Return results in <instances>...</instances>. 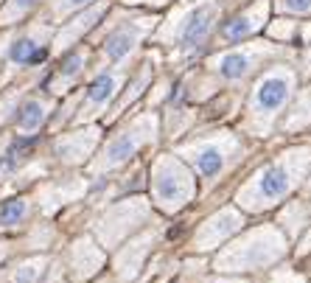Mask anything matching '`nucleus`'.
I'll return each instance as SVG.
<instances>
[{
	"mask_svg": "<svg viewBox=\"0 0 311 283\" xmlns=\"http://www.w3.org/2000/svg\"><path fill=\"white\" fill-rule=\"evenodd\" d=\"M28 216V199H9L0 205V227H17Z\"/></svg>",
	"mask_w": 311,
	"mask_h": 283,
	"instance_id": "nucleus-18",
	"label": "nucleus"
},
{
	"mask_svg": "<svg viewBox=\"0 0 311 283\" xmlns=\"http://www.w3.org/2000/svg\"><path fill=\"white\" fill-rule=\"evenodd\" d=\"M183 151L196 166L202 180H210V182H216L227 169H233L244 157V146L233 132H216V135H207V138H196Z\"/></svg>",
	"mask_w": 311,
	"mask_h": 283,
	"instance_id": "nucleus-6",
	"label": "nucleus"
},
{
	"mask_svg": "<svg viewBox=\"0 0 311 283\" xmlns=\"http://www.w3.org/2000/svg\"><path fill=\"white\" fill-rule=\"evenodd\" d=\"M311 129V82L292 98V109L286 112L283 120V132L294 135V132H305Z\"/></svg>",
	"mask_w": 311,
	"mask_h": 283,
	"instance_id": "nucleus-13",
	"label": "nucleus"
},
{
	"mask_svg": "<svg viewBox=\"0 0 311 283\" xmlns=\"http://www.w3.org/2000/svg\"><path fill=\"white\" fill-rule=\"evenodd\" d=\"M269 17V0H250L244 9H238L236 14L225 17L219 25H216V43L219 45H236L244 43L250 36H255L258 31L266 25Z\"/></svg>",
	"mask_w": 311,
	"mask_h": 283,
	"instance_id": "nucleus-8",
	"label": "nucleus"
},
{
	"mask_svg": "<svg viewBox=\"0 0 311 283\" xmlns=\"http://www.w3.org/2000/svg\"><path fill=\"white\" fill-rule=\"evenodd\" d=\"M118 87H121V70L118 73L107 70V73H101V76H96V82L87 87V104H84V109H81V118H84V115H93L101 107H107V101L118 93Z\"/></svg>",
	"mask_w": 311,
	"mask_h": 283,
	"instance_id": "nucleus-12",
	"label": "nucleus"
},
{
	"mask_svg": "<svg viewBox=\"0 0 311 283\" xmlns=\"http://www.w3.org/2000/svg\"><path fill=\"white\" fill-rule=\"evenodd\" d=\"M269 6H275L278 14H289V17H305V14H311V0H272Z\"/></svg>",
	"mask_w": 311,
	"mask_h": 283,
	"instance_id": "nucleus-21",
	"label": "nucleus"
},
{
	"mask_svg": "<svg viewBox=\"0 0 311 283\" xmlns=\"http://www.w3.org/2000/svg\"><path fill=\"white\" fill-rule=\"evenodd\" d=\"M84 62H87V51H70V54L62 59V65H59V70L54 73V78H48V85H51V82L70 85L73 78L81 76V70H84Z\"/></svg>",
	"mask_w": 311,
	"mask_h": 283,
	"instance_id": "nucleus-14",
	"label": "nucleus"
},
{
	"mask_svg": "<svg viewBox=\"0 0 311 283\" xmlns=\"http://www.w3.org/2000/svg\"><path fill=\"white\" fill-rule=\"evenodd\" d=\"M300 76L294 65L289 62H278V65H266L252 82L250 98H247V129L258 138H266L275 132L281 115L286 112L292 93L297 87Z\"/></svg>",
	"mask_w": 311,
	"mask_h": 283,
	"instance_id": "nucleus-1",
	"label": "nucleus"
},
{
	"mask_svg": "<svg viewBox=\"0 0 311 283\" xmlns=\"http://www.w3.org/2000/svg\"><path fill=\"white\" fill-rule=\"evenodd\" d=\"M152 135H154V118L138 120L132 129L121 132L110 146H107V151H104V160H101V169H112V166L126 163L129 157H135V151L141 149L146 140H152Z\"/></svg>",
	"mask_w": 311,
	"mask_h": 283,
	"instance_id": "nucleus-9",
	"label": "nucleus"
},
{
	"mask_svg": "<svg viewBox=\"0 0 311 283\" xmlns=\"http://www.w3.org/2000/svg\"><path fill=\"white\" fill-rule=\"evenodd\" d=\"M45 112H48L45 101H39V98H28V101H25L23 107H20L17 127L23 129V132H34V129H39V127H42Z\"/></svg>",
	"mask_w": 311,
	"mask_h": 283,
	"instance_id": "nucleus-15",
	"label": "nucleus"
},
{
	"mask_svg": "<svg viewBox=\"0 0 311 283\" xmlns=\"http://www.w3.org/2000/svg\"><path fill=\"white\" fill-rule=\"evenodd\" d=\"M308 163H311V149L286 151L281 160L263 166L247 185H241L236 202L244 208V211H252V213L275 208L283 196H289V193L303 182L305 171H308Z\"/></svg>",
	"mask_w": 311,
	"mask_h": 283,
	"instance_id": "nucleus-2",
	"label": "nucleus"
},
{
	"mask_svg": "<svg viewBox=\"0 0 311 283\" xmlns=\"http://www.w3.org/2000/svg\"><path fill=\"white\" fill-rule=\"evenodd\" d=\"M266 34L272 36L275 43L289 45V43H294V36H297V23H294V20H275L266 28Z\"/></svg>",
	"mask_w": 311,
	"mask_h": 283,
	"instance_id": "nucleus-20",
	"label": "nucleus"
},
{
	"mask_svg": "<svg viewBox=\"0 0 311 283\" xmlns=\"http://www.w3.org/2000/svg\"><path fill=\"white\" fill-rule=\"evenodd\" d=\"M152 23L154 20L141 17V20H129V23H123L121 28H115L110 36H107V43H104V56H107L112 65L123 62L138 45H141V39L146 36V31H149Z\"/></svg>",
	"mask_w": 311,
	"mask_h": 283,
	"instance_id": "nucleus-10",
	"label": "nucleus"
},
{
	"mask_svg": "<svg viewBox=\"0 0 311 283\" xmlns=\"http://www.w3.org/2000/svg\"><path fill=\"white\" fill-rule=\"evenodd\" d=\"M225 0H199L196 6L183 12L171 25V48L180 56H194L207 45L219 25Z\"/></svg>",
	"mask_w": 311,
	"mask_h": 283,
	"instance_id": "nucleus-4",
	"label": "nucleus"
},
{
	"mask_svg": "<svg viewBox=\"0 0 311 283\" xmlns=\"http://www.w3.org/2000/svg\"><path fill=\"white\" fill-rule=\"evenodd\" d=\"M300 45V54H297V70L300 78H311V23H297V36H294Z\"/></svg>",
	"mask_w": 311,
	"mask_h": 283,
	"instance_id": "nucleus-16",
	"label": "nucleus"
},
{
	"mask_svg": "<svg viewBox=\"0 0 311 283\" xmlns=\"http://www.w3.org/2000/svg\"><path fill=\"white\" fill-rule=\"evenodd\" d=\"M283 255V238L275 227H258L241 241H236L230 250L219 255V269L225 272H244L269 266Z\"/></svg>",
	"mask_w": 311,
	"mask_h": 283,
	"instance_id": "nucleus-5",
	"label": "nucleus"
},
{
	"mask_svg": "<svg viewBox=\"0 0 311 283\" xmlns=\"http://www.w3.org/2000/svg\"><path fill=\"white\" fill-rule=\"evenodd\" d=\"M101 14H104V6H96V9H90L87 14L76 17V20H73V25H67V28L59 34V45H67V43H73V39H79L81 31H87L90 25H96L98 20H101Z\"/></svg>",
	"mask_w": 311,
	"mask_h": 283,
	"instance_id": "nucleus-17",
	"label": "nucleus"
},
{
	"mask_svg": "<svg viewBox=\"0 0 311 283\" xmlns=\"http://www.w3.org/2000/svg\"><path fill=\"white\" fill-rule=\"evenodd\" d=\"M37 275H39V264H28V266H23V269H17L14 283H34Z\"/></svg>",
	"mask_w": 311,
	"mask_h": 283,
	"instance_id": "nucleus-24",
	"label": "nucleus"
},
{
	"mask_svg": "<svg viewBox=\"0 0 311 283\" xmlns=\"http://www.w3.org/2000/svg\"><path fill=\"white\" fill-rule=\"evenodd\" d=\"M244 224V216L236 211V208H225L219 211L213 219H207L199 230H196V238H194V247L196 250H213L219 247L225 238H230L233 233H238Z\"/></svg>",
	"mask_w": 311,
	"mask_h": 283,
	"instance_id": "nucleus-11",
	"label": "nucleus"
},
{
	"mask_svg": "<svg viewBox=\"0 0 311 283\" xmlns=\"http://www.w3.org/2000/svg\"><path fill=\"white\" fill-rule=\"evenodd\" d=\"M154 199L168 213L180 211L194 199V177L174 157H163L154 166Z\"/></svg>",
	"mask_w": 311,
	"mask_h": 283,
	"instance_id": "nucleus-7",
	"label": "nucleus"
},
{
	"mask_svg": "<svg viewBox=\"0 0 311 283\" xmlns=\"http://www.w3.org/2000/svg\"><path fill=\"white\" fill-rule=\"evenodd\" d=\"M90 3L93 0H54V14L62 17V14H70V12H76V9L90 6Z\"/></svg>",
	"mask_w": 311,
	"mask_h": 283,
	"instance_id": "nucleus-23",
	"label": "nucleus"
},
{
	"mask_svg": "<svg viewBox=\"0 0 311 283\" xmlns=\"http://www.w3.org/2000/svg\"><path fill=\"white\" fill-rule=\"evenodd\" d=\"M289 48L281 43H250V45H238V48H230V51H221V54L210 56L205 65V70L210 76H216L221 85H230V87H238L250 82L252 76L263 70L269 65V59H281L286 56Z\"/></svg>",
	"mask_w": 311,
	"mask_h": 283,
	"instance_id": "nucleus-3",
	"label": "nucleus"
},
{
	"mask_svg": "<svg viewBox=\"0 0 311 283\" xmlns=\"http://www.w3.org/2000/svg\"><path fill=\"white\" fill-rule=\"evenodd\" d=\"M129 3H165V0H129Z\"/></svg>",
	"mask_w": 311,
	"mask_h": 283,
	"instance_id": "nucleus-25",
	"label": "nucleus"
},
{
	"mask_svg": "<svg viewBox=\"0 0 311 283\" xmlns=\"http://www.w3.org/2000/svg\"><path fill=\"white\" fill-rule=\"evenodd\" d=\"M90 143H93V138H87V140H62L59 146H56V151H59L62 157H67V160H79V157H84V151L90 149Z\"/></svg>",
	"mask_w": 311,
	"mask_h": 283,
	"instance_id": "nucleus-22",
	"label": "nucleus"
},
{
	"mask_svg": "<svg viewBox=\"0 0 311 283\" xmlns=\"http://www.w3.org/2000/svg\"><path fill=\"white\" fill-rule=\"evenodd\" d=\"M37 6H39V0H9L6 9L0 12V23H17V20H23L31 9H37Z\"/></svg>",
	"mask_w": 311,
	"mask_h": 283,
	"instance_id": "nucleus-19",
	"label": "nucleus"
}]
</instances>
